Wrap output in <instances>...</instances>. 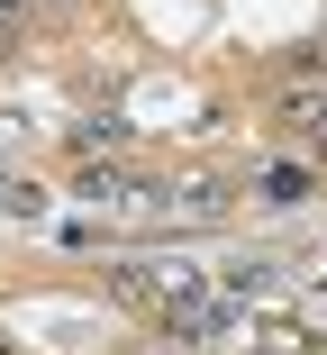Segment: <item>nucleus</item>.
I'll use <instances>...</instances> for the list:
<instances>
[{"label":"nucleus","instance_id":"f03ea898","mask_svg":"<svg viewBox=\"0 0 327 355\" xmlns=\"http://www.w3.org/2000/svg\"><path fill=\"white\" fill-rule=\"evenodd\" d=\"M300 191H309L300 164H273V173H264V200H300Z\"/></svg>","mask_w":327,"mask_h":355},{"label":"nucleus","instance_id":"f257e3e1","mask_svg":"<svg viewBox=\"0 0 327 355\" xmlns=\"http://www.w3.org/2000/svg\"><path fill=\"white\" fill-rule=\"evenodd\" d=\"M91 146H127V128H118V119H82V128H73V155H91Z\"/></svg>","mask_w":327,"mask_h":355},{"label":"nucleus","instance_id":"7ed1b4c3","mask_svg":"<svg viewBox=\"0 0 327 355\" xmlns=\"http://www.w3.org/2000/svg\"><path fill=\"white\" fill-rule=\"evenodd\" d=\"M10 191H19V182H10V173H0V209H10Z\"/></svg>","mask_w":327,"mask_h":355}]
</instances>
